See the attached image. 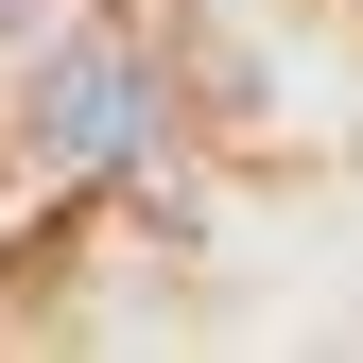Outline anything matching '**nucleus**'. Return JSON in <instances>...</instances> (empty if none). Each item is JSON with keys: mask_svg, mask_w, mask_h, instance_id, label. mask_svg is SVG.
<instances>
[{"mask_svg": "<svg viewBox=\"0 0 363 363\" xmlns=\"http://www.w3.org/2000/svg\"><path fill=\"white\" fill-rule=\"evenodd\" d=\"M35 139H52L69 173H121L156 139V52H139V35H69L52 86H35Z\"/></svg>", "mask_w": 363, "mask_h": 363, "instance_id": "obj_1", "label": "nucleus"}, {"mask_svg": "<svg viewBox=\"0 0 363 363\" xmlns=\"http://www.w3.org/2000/svg\"><path fill=\"white\" fill-rule=\"evenodd\" d=\"M18 18H52V0H0V35H18Z\"/></svg>", "mask_w": 363, "mask_h": 363, "instance_id": "obj_2", "label": "nucleus"}]
</instances>
